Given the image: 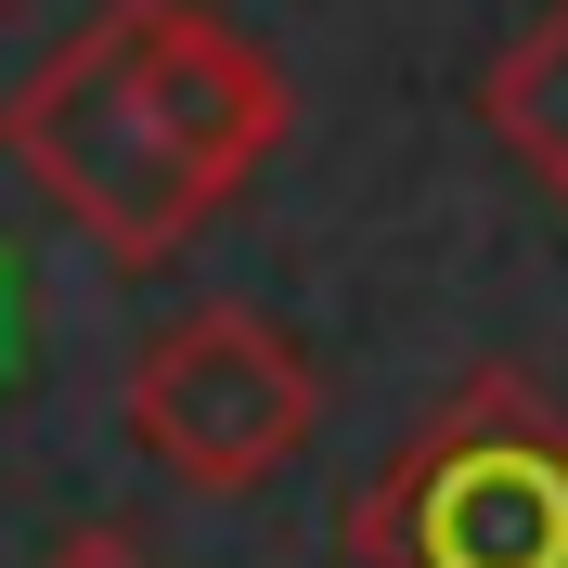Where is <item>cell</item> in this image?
<instances>
[{
  "instance_id": "cell-1",
  "label": "cell",
  "mask_w": 568,
  "mask_h": 568,
  "mask_svg": "<svg viewBox=\"0 0 568 568\" xmlns=\"http://www.w3.org/2000/svg\"><path fill=\"white\" fill-rule=\"evenodd\" d=\"M13 169L104 258L155 272L207 233L284 142V78L207 0H104L52 65L0 104Z\"/></svg>"
},
{
  "instance_id": "cell-3",
  "label": "cell",
  "mask_w": 568,
  "mask_h": 568,
  "mask_svg": "<svg viewBox=\"0 0 568 568\" xmlns=\"http://www.w3.org/2000/svg\"><path fill=\"white\" fill-rule=\"evenodd\" d=\"M311 426H323V375L272 311L207 297V311L155 323V349L130 362V439L207 504L272 491L284 465L311 453Z\"/></svg>"
},
{
  "instance_id": "cell-2",
  "label": "cell",
  "mask_w": 568,
  "mask_h": 568,
  "mask_svg": "<svg viewBox=\"0 0 568 568\" xmlns=\"http://www.w3.org/2000/svg\"><path fill=\"white\" fill-rule=\"evenodd\" d=\"M362 568H568V400L478 362L349 504Z\"/></svg>"
},
{
  "instance_id": "cell-5",
  "label": "cell",
  "mask_w": 568,
  "mask_h": 568,
  "mask_svg": "<svg viewBox=\"0 0 568 568\" xmlns=\"http://www.w3.org/2000/svg\"><path fill=\"white\" fill-rule=\"evenodd\" d=\"M39 568H142V556H130V542H116V530H78V542H52V556H39Z\"/></svg>"
},
{
  "instance_id": "cell-4",
  "label": "cell",
  "mask_w": 568,
  "mask_h": 568,
  "mask_svg": "<svg viewBox=\"0 0 568 568\" xmlns=\"http://www.w3.org/2000/svg\"><path fill=\"white\" fill-rule=\"evenodd\" d=\"M478 116H491V142L568 207V0H542L530 27L504 39V65L478 78Z\"/></svg>"
}]
</instances>
